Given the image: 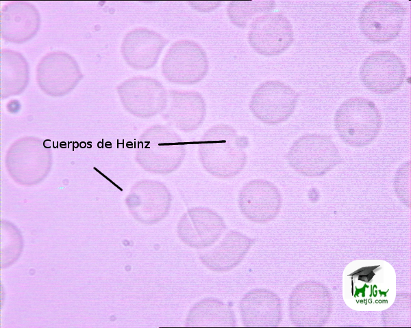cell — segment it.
<instances>
[{
    "label": "cell",
    "mask_w": 411,
    "mask_h": 328,
    "mask_svg": "<svg viewBox=\"0 0 411 328\" xmlns=\"http://www.w3.org/2000/svg\"><path fill=\"white\" fill-rule=\"evenodd\" d=\"M286 159L294 169L307 176L323 175L342 162L332 137L317 133H307L297 138Z\"/></svg>",
    "instance_id": "5"
},
{
    "label": "cell",
    "mask_w": 411,
    "mask_h": 328,
    "mask_svg": "<svg viewBox=\"0 0 411 328\" xmlns=\"http://www.w3.org/2000/svg\"><path fill=\"white\" fill-rule=\"evenodd\" d=\"M281 195L277 187L264 180H252L240 189L238 204L242 215L257 223L274 219L281 206Z\"/></svg>",
    "instance_id": "14"
},
{
    "label": "cell",
    "mask_w": 411,
    "mask_h": 328,
    "mask_svg": "<svg viewBox=\"0 0 411 328\" xmlns=\"http://www.w3.org/2000/svg\"><path fill=\"white\" fill-rule=\"evenodd\" d=\"M406 10L398 1L367 2L358 18L361 33L370 41L384 44L397 38L401 31Z\"/></svg>",
    "instance_id": "8"
},
{
    "label": "cell",
    "mask_w": 411,
    "mask_h": 328,
    "mask_svg": "<svg viewBox=\"0 0 411 328\" xmlns=\"http://www.w3.org/2000/svg\"><path fill=\"white\" fill-rule=\"evenodd\" d=\"M206 116V103L195 90L168 91V99L162 118L177 130L190 133L198 129Z\"/></svg>",
    "instance_id": "15"
},
{
    "label": "cell",
    "mask_w": 411,
    "mask_h": 328,
    "mask_svg": "<svg viewBox=\"0 0 411 328\" xmlns=\"http://www.w3.org/2000/svg\"><path fill=\"white\" fill-rule=\"evenodd\" d=\"M127 205L133 217L144 224H155L164 219L171 209L172 195L158 180H142L132 188Z\"/></svg>",
    "instance_id": "11"
},
{
    "label": "cell",
    "mask_w": 411,
    "mask_h": 328,
    "mask_svg": "<svg viewBox=\"0 0 411 328\" xmlns=\"http://www.w3.org/2000/svg\"><path fill=\"white\" fill-rule=\"evenodd\" d=\"M123 98L127 110L134 115L148 118L162 113L167 103L168 91L156 79L132 77L123 84Z\"/></svg>",
    "instance_id": "13"
},
{
    "label": "cell",
    "mask_w": 411,
    "mask_h": 328,
    "mask_svg": "<svg viewBox=\"0 0 411 328\" xmlns=\"http://www.w3.org/2000/svg\"><path fill=\"white\" fill-rule=\"evenodd\" d=\"M247 136L231 125L219 124L207 129L198 144V156L204 169L219 178L237 176L246 165Z\"/></svg>",
    "instance_id": "2"
},
{
    "label": "cell",
    "mask_w": 411,
    "mask_h": 328,
    "mask_svg": "<svg viewBox=\"0 0 411 328\" xmlns=\"http://www.w3.org/2000/svg\"><path fill=\"white\" fill-rule=\"evenodd\" d=\"M254 240L236 231L229 230L214 248L199 254V259L208 269L216 272L228 271L244 259Z\"/></svg>",
    "instance_id": "17"
},
{
    "label": "cell",
    "mask_w": 411,
    "mask_h": 328,
    "mask_svg": "<svg viewBox=\"0 0 411 328\" xmlns=\"http://www.w3.org/2000/svg\"><path fill=\"white\" fill-rule=\"evenodd\" d=\"M273 1H232L227 5V14L230 22L237 27L247 28L261 13L274 9Z\"/></svg>",
    "instance_id": "20"
},
{
    "label": "cell",
    "mask_w": 411,
    "mask_h": 328,
    "mask_svg": "<svg viewBox=\"0 0 411 328\" xmlns=\"http://www.w3.org/2000/svg\"><path fill=\"white\" fill-rule=\"evenodd\" d=\"M275 299L269 292L252 290L239 303L240 318L245 327L264 325L274 320Z\"/></svg>",
    "instance_id": "19"
},
{
    "label": "cell",
    "mask_w": 411,
    "mask_h": 328,
    "mask_svg": "<svg viewBox=\"0 0 411 328\" xmlns=\"http://www.w3.org/2000/svg\"><path fill=\"white\" fill-rule=\"evenodd\" d=\"M299 96L290 85L280 81H266L253 91L249 108L259 121L276 125L288 120L292 115Z\"/></svg>",
    "instance_id": "7"
},
{
    "label": "cell",
    "mask_w": 411,
    "mask_h": 328,
    "mask_svg": "<svg viewBox=\"0 0 411 328\" xmlns=\"http://www.w3.org/2000/svg\"><path fill=\"white\" fill-rule=\"evenodd\" d=\"M406 74L403 60L390 51L371 53L360 68L362 84L377 94H388L398 90L403 83Z\"/></svg>",
    "instance_id": "10"
},
{
    "label": "cell",
    "mask_w": 411,
    "mask_h": 328,
    "mask_svg": "<svg viewBox=\"0 0 411 328\" xmlns=\"http://www.w3.org/2000/svg\"><path fill=\"white\" fill-rule=\"evenodd\" d=\"M227 226L223 217L207 207L188 208L180 217L177 234L182 243L195 249L212 245L221 237Z\"/></svg>",
    "instance_id": "12"
},
{
    "label": "cell",
    "mask_w": 411,
    "mask_h": 328,
    "mask_svg": "<svg viewBox=\"0 0 411 328\" xmlns=\"http://www.w3.org/2000/svg\"><path fill=\"white\" fill-rule=\"evenodd\" d=\"M334 127L345 144L362 148L371 144L379 133L382 115L375 104L363 97L345 100L337 109Z\"/></svg>",
    "instance_id": "4"
},
{
    "label": "cell",
    "mask_w": 411,
    "mask_h": 328,
    "mask_svg": "<svg viewBox=\"0 0 411 328\" xmlns=\"http://www.w3.org/2000/svg\"><path fill=\"white\" fill-rule=\"evenodd\" d=\"M396 297V274L393 266L382 260H356L342 273V297L356 311H382Z\"/></svg>",
    "instance_id": "1"
},
{
    "label": "cell",
    "mask_w": 411,
    "mask_h": 328,
    "mask_svg": "<svg viewBox=\"0 0 411 328\" xmlns=\"http://www.w3.org/2000/svg\"><path fill=\"white\" fill-rule=\"evenodd\" d=\"M169 40L160 33L145 27L129 31L123 43V55L132 68L147 70L155 66L168 44Z\"/></svg>",
    "instance_id": "16"
},
{
    "label": "cell",
    "mask_w": 411,
    "mask_h": 328,
    "mask_svg": "<svg viewBox=\"0 0 411 328\" xmlns=\"http://www.w3.org/2000/svg\"><path fill=\"white\" fill-rule=\"evenodd\" d=\"M186 153V144L174 130L155 124L140 136L136 159L146 171L165 175L179 167Z\"/></svg>",
    "instance_id": "3"
},
{
    "label": "cell",
    "mask_w": 411,
    "mask_h": 328,
    "mask_svg": "<svg viewBox=\"0 0 411 328\" xmlns=\"http://www.w3.org/2000/svg\"><path fill=\"white\" fill-rule=\"evenodd\" d=\"M209 70V61L203 48L192 40L173 42L166 52L161 72L169 82L177 85H195L201 82Z\"/></svg>",
    "instance_id": "6"
},
{
    "label": "cell",
    "mask_w": 411,
    "mask_h": 328,
    "mask_svg": "<svg viewBox=\"0 0 411 328\" xmlns=\"http://www.w3.org/2000/svg\"><path fill=\"white\" fill-rule=\"evenodd\" d=\"M186 327H235L236 316L232 306L216 298H205L189 310Z\"/></svg>",
    "instance_id": "18"
},
{
    "label": "cell",
    "mask_w": 411,
    "mask_h": 328,
    "mask_svg": "<svg viewBox=\"0 0 411 328\" xmlns=\"http://www.w3.org/2000/svg\"><path fill=\"white\" fill-rule=\"evenodd\" d=\"M247 41L259 55L271 57L286 51L294 41V31L289 19L281 12L259 15L249 25Z\"/></svg>",
    "instance_id": "9"
}]
</instances>
